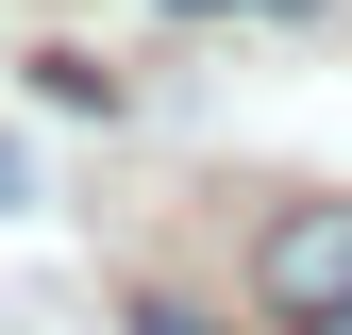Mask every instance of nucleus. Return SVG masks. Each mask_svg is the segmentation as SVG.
Here are the masks:
<instances>
[{
	"label": "nucleus",
	"instance_id": "f257e3e1",
	"mask_svg": "<svg viewBox=\"0 0 352 335\" xmlns=\"http://www.w3.org/2000/svg\"><path fill=\"white\" fill-rule=\"evenodd\" d=\"M252 302L285 335H352V201H285L252 235Z\"/></svg>",
	"mask_w": 352,
	"mask_h": 335
},
{
	"label": "nucleus",
	"instance_id": "f03ea898",
	"mask_svg": "<svg viewBox=\"0 0 352 335\" xmlns=\"http://www.w3.org/2000/svg\"><path fill=\"white\" fill-rule=\"evenodd\" d=\"M135 335H218V319H185V302H135Z\"/></svg>",
	"mask_w": 352,
	"mask_h": 335
},
{
	"label": "nucleus",
	"instance_id": "7ed1b4c3",
	"mask_svg": "<svg viewBox=\"0 0 352 335\" xmlns=\"http://www.w3.org/2000/svg\"><path fill=\"white\" fill-rule=\"evenodd\" d=\"M185 17H218V0H185ZM252 17H319V0H252Z\"/></svg>",
	"mask_w": 352,
	"mask_h": 335
}]
</instances>
